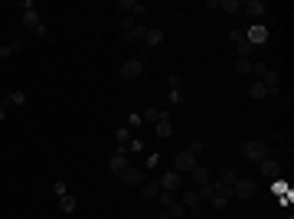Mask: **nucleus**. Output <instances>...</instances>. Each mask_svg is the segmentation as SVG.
Masks as SVG:
<instances>
[{
	"label": "nucleus",
	"instance_id": "20e7f679",
	"mask_svg": "<svg viewBox=\"0 0 294 219\" xmlns=\"http://www.w3.org/2000/svg\"><path fill=\"white\" fill-rule=\"evenodd\" d=\"M242 157H248V160H265L268 157V144L265 141H242Z\"/></svg>",
	"mask_w": 294,
	"mask_h": 219
},
{
	"label": "nucleus",
	"instance_id": "f704fd0d",
	"mask_svg": "<svg viewBox=\"0 0 294 219\" xmlns=\"http://www.w3.org/2000/svg\"><path fill=\"white\" fill-rule=\"evenodd\" d=\"M167 85H170V92H177V88H180V78L170 75V78H167Z\"/></svg>",
	"mask_w": 294,
	"mask_h": 219
},
{
	"label": "nucleus",
	"instance_id": "ddd939ff",
	"mask_svg": "<svg viewBox=\"0 0 294 219\" xmlns=\"http://www.w3.org/2000/svg\"><path fill=\"white\" fill-rule=\"evenodd\" d=\"M242 13L262 20V16H265V3H262V0H242Z\"/></svg>",
	"mask_w": 294,
	"mask_h": 219
},
{
	"label": "nucleus",
	"instance_id": "b1692460",
	"mask_svg": "<svg viewBox=\"0 0 294 219\" xmlns=\"http://www.w3.org/2000/svg\"><path fill=\"white\" fill-rule=\"evenodd\" d=\"M258 164H262L265 173H271V177H278V170H281V164H278V160H271V157H265V160H258Z\"/></svg>",
	"mask_w": 294,
	"mask_h": 219
},
{
	"label": "nucleus",
	"instance_id": "f8f14e48",
	"mask_svg": "<svg viewBox=\"0 0 294 219\" xmlns=\"http://www.w3.org/2000/svg\"><path fill=\"white\" fill-rule=\"evenodd\" d=\"M157 138H163V141H167V138H170L173 134V121H170V115H167V111H160V118H157Z\"/></svg>",
	"mask_w": 294,
	"mask_h": 219
},
{
	"label": "nucleus",
	"instance_id": "9d476101",
	"mask_svg": "<svg viewBox=\"0 0 294 219\" xmlns=\"http://www.w3.org/2000/svg\"><path fill=\"white\" fill-rule=\"evenodd\" d=\"M180 177H183V173H177V170H167V173H163V177H160L157 183H160V190H170V193H177V190H180V183H183Z\"/></svg>",
	"mask_w": 294,
	"mask_h": 219
},
{
	"label": "nucleus",
	"instance_id": "473e14b6",
	"mask_svg": "<svg viewBox=\"0 0 294 219\" xmlns=\"http://www.w3.org/2000/svg\"><path fill=\"white\" fill-rule=\"evenodd\" d=\"M53 193H56V196H66V193H69V187H66V180H56V183H53Z\"/></svg>",
	"mask_w": 294,
	"mask_h": 219
},
{
	"label": "nucleus",
	"instance_id": "f3484780",
	"mask_svg": "<svg viewBox=\"0 0 294 219\" xmlns=\"http://www.w3.org/2000/svg\"><path fill=\"white\" fill-rule=\"evenodd\" d=\"M124 167H128V154H111V160H108V170L115 173V177L124 170Z\"/></svg>",
	"mask_w": 294,
	"mask_h": 219
},
{
	"label": "nucleus",
	"instance_id": "a211bd4d",
	"mask_svg": "<svg viewBox=\"0 0 294 219\" xmlns=\"http://www.w3.org/2000/svg\"><path fill=\"white\" fill-rule=\"evenodd\" d=\"M141 196H144L147 203H154L157 196H160V183H157V180H150V183H144V190H141Z\"/></svg>",
	"mask_w": 294,
	"mask_h": 219
},
{
	"label": "nucleus",
	"instance_id": "7c9ffc66",
	"mask_svg": "<svg viewBox=\"0 0 294 219\" xmlns=\"http://www.w3.org/2000/svg\"><path fill=\"white\" fill-rule=\"evenodd\" d=\"M128 138H131V131H128V128H118V131H115V141H118V144H128Z\"/></svg>",
	"mask_w": 294,
	"mask_h": 219
},
{
	"label": "nucleus",
	"instance_id": "423d86ee",
	"mask_svg": "<svg viewBox=\"0 0 294 219\" xmlns=\"http://www.w3.org/2000/svg\"><path fill=\"white\" fill-rule=\"evenodd\" d=\"M255 193H258V183L255 180H235L232 183V196H239V200H252Z\"/></svg>",
	"mask_w": 294,
	"mask_h": 219
},
{
	"label": "nucleus",
	"instance_id": "c9c22d12",
	"mask_svg": "<svg viewBox=\"0 0 294 219\" xmlns=\"http://www.w3.org/2000/svg\"><path fill=\"white\" fill-rule=\"evenodd\" d=\"M157 219H170V216H167V213H160V216H157Z\"/></svg>",
	"mask_w": 294,
	"mask_h": 219
},
{
	"label": "nucleus",
	"instance_id": "4468645a",
	"mask_svg": "<svg viewBox=\"0 0 294 219\" xmlns=\"http://www.w3.org/2000/svg\"><path fill=\"white\" fill-rule=\"evenodd\" d=\"M209 200H213V206H216V210H225V206H229V200H232V187H229V190H219V193H209Z\"/></svg>",
	"mask_w": 294,
	"mask_h": 219
},
{
	"label": "nucleus",
	"instance_id": "bb28decb",
	"mask_svg": "<svg viewBox=\"0 0 294 219\" xmlns=\"http://www.w3.org/2000/svg\"><path fill=\"white\" fill-rule=\"evenodd\" d=\"M219 180H222L225 187H232V183L239 180V177H235V170H232V167H222V173H219Z\"/></svg>",
	"mask_w": 294,
	"mask_h": 219
},
{
	"label": "nucleus",
	"instance_id": "412c9836",
	"mask_svg": "<svg viewBox=\"0 0 294 219\" xmlns=\"http://www.w3.org/2000/svg\"><path fill=\"white\" fill-rule=\"evenodd\" d=\"M75 196H72V193H66V196H59V210L62 213H75Z\"/></svg>",
	"mask_w": 294,
	"mask_h": 219
},
{
	"label": "nucleus",
	"instance_id": "393cba45",
	"mask_svg": "<svg viewBox=\"0 0 294 219\" xmlns=\"http://www.w3.org/2000/svg\"><path fill=\"white\" fill-rule=\"evenodd\" d=\"M144 43H147V46H160V43H163V33L160 30H147Z\"/></svg>",
	"mask_w": 294,
	"mask_h": 219
},
{
	"label": "nucleus",
	"instance_id": "2f4dec72",
	"mask_svg": "<svg viewBox=\"0 0 294 219\" xmlns=\"http://www.w3.org/2000/svg\"><path fill=\"white\" fill-rule=\"evenodd\" d=\"M7 92H3V88H0V121H3V118H7Z\"/></svg>",
	"mask_w": 294,
	"mask_h": 219
},
{
	"label": "nucleus",
	"instance_id": "4be33fe9",
	"mask_svg": "<svg viewBox=\"0 0 294 219\" xmlns=\"http://www.w3.org/2000/svg\"><path fill=\"white\" fill-rule=\"evenodd\" d=\"M248 98H255V102H262V98H268V88H265L262 82H255V85L248 88Z\"/></svg>",
	"mask_w": 294,
	"mask_h": 219
},
{
	"label": "nucleus",
	"instance_id": "72a5a7b5",
	"mask_svg": "<svg viewBox=\"0 0 294 219\" xmlns=\"http://www.w3.org/2000/svg\"><path fill=\"white\" fill-rule=\"evenodd\" d=\"M160 164V154H147V167H157Z\"/></svg>",
	"mask_w": 294,
	"mask_h": 219
},
{
	"label": "nucleus",
	"instance_id": "9b49d317",
	"mask_svg": "<svg viewBox=\"0 0 294 219\" xmlns=\"http://www.w3.org/2000/svg\"><path fill=\"white\" fill-rule=\"evenodd\" d=\"M118 177H121V180H124V183H128V187H138V183H144V173H141V170H138V167H131V164L124 167V170H121V173H118Z\"/></svg>",
	"mask_w": 294,
	"mask_h": 219
},
{
	"label": "nucleus",
	"instance_id": "f257e3e1",
	"mask_svg": "<svg viewBox=\"0 0 294 219\" xmlns=\"http://www.w3.org/2000/svg\"><path fill=\"white\" fill-rule=\"evenodd\" d=\"M23 10H26V13H23V26H26V30H33L36 36H46V33H49V26L43 23V20H39L36 3H30V0H26V3H23Z\"/></svg>",
	"mask_w": 294,
	"mask_h": 219
},
{
	"label": "nucleus",
	"instance_id": "39448f33",
	"mask_svg": "<svg viewBox=\"0 0 294 219\" xmlns=\"http://www.w3.org/2000/svg\"><path fill=\"white\" fill-rule=\"evenodd\" d=\"M144 72V59H128V63H121V69H118V75L124 78V82H134V78Z\"/></svg>",
	"mask_w": 294,
	"mask_h": 219
},
{
	"label": "nucleus",
	"instance_id": "cd10ccee",
	"mask_svg": "<svg viewBox=\"0 0 294 219\" xmlns=\"http://www.w3.org/2000/svg\"><path fill=\"white\" fill-rule=\"evenodd\" d=\"M157 118H160V108H147L144 115H141V121H144V125H157Z\"/></svg>",
	"mask_w": 294,
	"mask_h": 219
},
{
	"label": "nucleus",
	"instance_id": "dca6fc26",
	"mask_svg": "<svg viewBox=\"0 0 294 219\" xmlns=\"http://www.w3.org/2000/svg\"><path fill=\"white\" fill-rule=\"evenodd\" d=\"M190 173H193V183H196V190H200V187H206V183L213 180V177H209V170H206V167H200V164H196Z\"/></svg>",
	"mask_w": 294,
	"mask_h": 219
},
{
	"label": "nucleus",
	"instance_id": "2eb2a0df",
	"mask_svg": "<svg viewBox=\"0 0 294 219\" xmlns=\"http://www.w3.org/2000/svg\"><path fill=\"white\" fill-rule=\"evenodd\" d=\"M118 10H128V13H134V16L147 13V7L141 3V0H118Z\"/></svg>",
	"mask_w": 294,
	"mask_h": 219
},
{
	"label": "nucleus",
	"instance_id": "1a4fd4ad",
	"mask_svg": "<svg viewBox=\"0 0 294 219\" xmlns=\"http://www.w3.org/2000/svg\"><path fill=\"white\" fill-rule=\"evenodd\" d=\"M245 39H248V46H252V49H255V46H265V43H268V30H265L262 23H255L252 30L245 33Z\"/></svg>",
	"mask_w": 294,
	"mask_h": 219
},
{
	"label": "nucleus",
	"instance_id": "7ed1b4c3",
	"mask_svg": "<svg viewBox=\"0 0 294 219\" xmlns=\"http://www.w3.org/2000/svg\"><path fill=\"white\" fill-rule=\"evenodd\" d=\"M121 30H124V39H128V43H141V39L147 36V26L144 23H134L131 16H124V20H121Z\"/></svg>",
	"mask_w": 294,
	"mask_h": 219
},
{
	"label": "nucleus",
	"instance_id": "c756f323",
	"mask_svg": "<svg viewBox=\"0 0 294 219\" xmlns=\"http://www.w3.org/2000/svg\"><path fill=\"white\" fill-rule=\"evenodd\" d=\"M186 150H190V154H196V157H200L203 150H206V141H203V138H196V141H190V147H186Z\"/></svg>",
	"mask_w": 294,
	"mask_h": 219
},
{
	"label": "nucleus",
	"instance_id": "c85d7f7f",
	"mask_svg": "<svg viewBox=\"0 0 294 219\" xmlns=\"http://www.w3.org/2000/svg\"><path fill=\"white\" fill-rule=\"evenodd\" d=\"M16 49H20V39H10V43H3V46H0V56H13Z\"/></svg>",
	"mask_w": 294,
	"mask_h": 219
},
{
	"label": "nucleus",
	"instance_id": "0eeeda50",
	"mask_svg": "<svg viewBox=\"0 0 294 219\" xmlns=\"http://www.w3.org/2000/svg\"><path fill=\"white\" fill-rule=\"evenodd\" d=\"M229 39H232V43H235V49H239V59H252V53H255V49L248 46L245 33H242V30H232V33H229Z\"/></svg>",
	"mask_w": 294,
	"mask_h": 219
},
{
	"label": "nucleus",
	"instance_id": "5701e85b",
	"mask_svg": "<svg viewBox=\"0 0 294 219\" xmlns=\"http://www.w3.org/2000/svg\"><path fill=\"white\" fill-rule=\"evenodd\" d=\"M252 66H255V59H239L235 63V75H252Z\"/></svg>",
	"mask_w": 294,
	"mask_h": 219
},
{
	"label": "nucleus",
	"instance_id": "6ab92c4d",
	"mask_svg": "<svg viewBox=\"0 0 294 219\" xmlns=\"http://www.w3.org/2000/svg\"><path fill=\"white\" fill-rule=\"evenodd\" d=\"M222 13H242V0H219V7Z\"/></svg>",
	"mask_w": 294,
	"mask_h": 219
},
{
	"label": "nucleus",
	"instance_id": "aec40b11",
	"mask_svg": "<svg viewBox=\"0 0 294 219\" xmlns=\"http://www.w3.org/2000/svg\"><path fill=\"white\" fill-rule=\"evenodd\" d=\"M167 216H170V219H183L186 216V206L180 203V200H173V203L167 206Z\"/></svg>",
	"mask_w": 294,
	"mask_h": 219
},
{
	"label": "nucleus",
	"instance_id": "f03ea898",
	"mask_svg": "<svg viewBox=\"0 0 294 219\" xmlns=\"http://www.w3.org/2000/svg\"><path fill=\"white\" fill-rule=\"evenodd\" d=\"M180 203L186 206L190 216H196V219L203 216V193H200V190H183V200H180Z\"/></svg>",
	"mask_w": 294,
	"mask_h": 219
},
{
	"label": "nucleus",
	"instance_id": "a878e982",
	"mask_svg": "<svg viewBox=\"0 0 294 219\" xmlns=\"http://www.w3.org/2000/svg\"><path fill=\"white\" fill-rule=\"evenodd\" d=\"M7 102H10V105H26V92L13 88V92H7Z\"/></svg>",
	"mask_w": 294,
	"mask_h": 219
},
{
	"label": "nucleus",
	"instance_id": "6e6552de",
	"mask_svg": "<svg viewBox=\"0 0 294 219\" xmlns=\"http://www.w3.org/2000/svg\"><path fill=\"white\" fill-rule=\"evenodd\" d=\"M193 167H196V154H190V150H180V154L177 157H173V170H177V173H183V170H193Z\"/></svg>",
	"mask_w": 294,
	"mask_h": 219
}]
</instances>
